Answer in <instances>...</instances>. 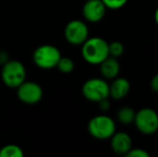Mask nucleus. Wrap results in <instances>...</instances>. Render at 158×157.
<instances>
[{
	"instance_id": "obj_3",
	"label": "nucleus",
	"mask_w": 158,
	"mask_h": 157,
	"mask_svg": "<svg viewBox=\"0 0 158 157\" xmlns=\"http://www.w3.org/2000/svg\"><path fill=\"white\" fill-rule=\"evenodd\" d=\"M27 72L24 64L16 59H9L1 68V80L9 88L16 89L26 80Z\"/></svg>"
},
{
	"instance_id": "obj_19",
	"label": "nucleus",
	"mask_w": 158,
	"mask_h": 157,
	"mask_svg": "<svg viewBox=\"0 0 158 157\" xmlns=\"http://www.w3.org/2000/svg\"><path fill=\"white\" fill-rule=\"evenodd\" d=\"M98 103V108L101 112H106L110 110V107H111V103H110V98H106V99H102L100 100Z\"/></svg>"
},
{
	"instance_id": "obj_20",
	"label": "nucleus",
	"mask_w": 158,
	"mask_h": 157,
	"mask_svg": "<svg viewBox=\"0 0 158 157\" xmlns=\"http://www.w3.org/2000/svg\"><path fill=\"white\" fill-rule=\"evenodd\" d=\"M150 87H151V89H152L153 92L158 93V73H156L152 79H151Z\"/></svg>"
},
{
	"instance_id": "obj_2",
	"label": "nucleus",
	"mask_w": 158,
	"mask_h": 157,
	"mask_svg": "<svg viewBox=\"0 0 158 157\" xmlns=\"http://www.w3.org/2000/svg\"><path fill=\"white\" fill-rule=\"evenodd\" d=\"M87 131L97 140H109L116 131V123L109 115L99 114L89 119Z\"/></svg>"
},
{
	"instance_id": "obj_21",
	"label": "nucleus",
	"mask_w": 158,
	"mask_h": 157,
	"mask_svg": "<svg viewBox=\"0 0 158 157\" xmlns=\"http://www.w3.org/2000/svg\"><path fill=\"white\" fill-rule=\"evenodd\" d=\"M9 60V56L4 51H0V65H3Z\"/></svg>"
},
{
	"instance_id": "obj_5",
	"label": "nucleus",
	"mask_w": 158,
	"mask_h": 157,
	"mask_svg": "<svg viewBox=\"0 0 158 157\" xmlns=\"http://www.w3.org/2000/svg\"><path fill=\"white\" fill-rule=\"evenodd\" d=\"M133 124L140 134L152 136L158 131V113L152 108L140 109L135 111Z\"/></svg>"
},
{
	"instance_id": "obj_18",
	"label": "nucleus",
	"mask_w": 158,
	"mask_h": 157,
	"mask_svg": "<svg viewBox=\"0 0 158 157\" xmlns=\"http://www.w3.org/2000/svg\"><path fill=\"white\" fill-rule=\"evenodd\" d=\"M127 157H150V154L141 147H131L126 153Z\"/></svg>"
},
{
	"instance_id": "obj_9",
	"label": "nucleus",
	"mask_w": 158,
	"mask_h": 157,
	"mask_svg": "<svg viewBox=\"0 0 158 157\" xmlns=\"http://www.w3.org/2000/svg\"><path fill=\"white\" fill-rule=\"evenodd\" d=\"M106 6L101 0H86L82 8V15L88 23H99L103 19Z\"/></svg>"
},
{
	"instance_id": "obj_1",
	"label": "nucleus",
	"mask_w": 158,
	"mask_h": 157,
	"mask_svg": "<svg viewBox=\"0 0 158 157\" xmlns=\"http://www.w3.org/2000/svg\"><path fill=\"white\" fill-rule=\"evenodd\" d=\"M81 53L83 59L93 66H99L109 55V43L100 37H88L82 44Z\"/></svg>"
},
{
	"instance_id": "obj_15",
	"label": "nucleus",
	"mask_w": 158,
	"mask_h": 157,
	"mask_svg": "<svg viewBox=\"0 0 158 157\" xmlns=\"http://www.w3.org/2000/svg\"><path fill=\"white\" fill-rule=\"evenodd\" d=\"M74 61L72 60L71 58H69V57H60V59H59L58 64H57L56 68L58 69L59 72H61V73L64 74H69L71 73V72L74 70Z\"/></svg>"
},
{
	"instance_id": "obj_22",
	"label": "nucleus",
	"mask_w": 158,
	"mask_h": 157,
	"mask_svg": "<svg viewBox=\"0 0 158 157\" xmlns=\"http://www.w3.org/2000/svg\"><path fill=\"white\" fill-rule=\"evenodd\" d=\"M154 21L155 23H156L157 27H158V6L156 8V10H155V13H154Z\"/></svg>"
},
{
	"instance_id": "obj_8",
	"label": "nucleus",
	"mask_w": 158,
	"mask_h": 157,
	"mask_svg": "<svg viewBox=\"0 0 158 157\" xmlns=\"http://www.w3.org/2000/svg\"><path fill=\"white\" fill-rule=\"evenodd\" d=\"M17 98L25 105H35L41 101L43 89L38 83L32 81H24L16 88Z\"/></svg>"
},
{
	"instance_id": "obj_7",
	"label": "nucleus",
	"mask_w": 158,
	"mask_h": 157,
	"mask_svg": "<svg viewBox=\"0 0 158 157\" xmlns=\"http://www.w3.org/2000/svg\"><path fill=\"white\" fill-rule=\"evenodd\" d=\"M64 39L72 45H82L89 37V30L85 22L72 19L66 25L64 30Z\"/></svg>"
},
{
	"instance_id": "obj_6",
	"label": "nucleus",
	"mask_w": 158,
	"mask_h": 157,
	"mask_svg": "<svg viewBox=\"0 0 158 157\" xmlns=\"http://www.w3.org/2000/svg\"><path fill=\"white\" fill-rule=\"evenodd\" d=\"M82 95L86 100L96 103L102 99L110 98L108 81L103 78L88 79L82 86Z\"/></svg>"
},
{
	"instance_id": "obj_13",
	"label": "nucleus",
	"mask_w": 158,
	"mask_h": 157,
	"mask_svg": "<svg viewBox=\"0 0 158 157\" xmlns=\"http://www.w3.org/2000/svg\"><path fill=\"white\" fill-rule=\"evenodd\" d=\"M135 116V109H132L131 107H128V105L122 107L116 113L117 121H118L122 125H126V126L133 124Z\"/></svg>"
},
{
	"instance_id": "obj_17",
	"label": "nucleus",
	"mask_w": 158,
	"mask_h": 157,
	"mask_svg": "<svg viewBox=\"0 0 158 157\" xmlns=\"http://www.w3.org/2000/svg\"><path fill=\"white\" fill-rule=\"evenodd\" d=\"M106 6V9L110 10H118L125 6L128 2V0H101Z\"/></svg>"
},
{
	"instance_id": "obj_10",
	"label": "nucleus",
	"mask_w": 158,
	"mask_h": 157,
	"mask_svg": "<svg viewBox=\"0 0 158 157\" xmlns=\"http://www.w3.org/2000/svg\"><path fill=\"white\" fill-rule=\"evenodd\" d=\"M111 149L117 155H126L132 147V139L125 131H115L110 138Z\"/></svg>"
},
{
	"instance_id": "obj_12",
	"label": "nucleus",
	"mask_w": 158,
	"mask_h": 157,
	"mask_svg": "<svg viewBox=\"0 0 158 157\" xmlns=\"http://www.w3.org/2000/svg\"><path fill=\"white\" fill-rule=\"evenodd\" d=\"M99 68L101 76L106 80H113L118 76L119 72H121V65H119L118 58L112 56L106 57L99 65Z\"/></svg>"
},
{
	"instance_id": "obj_16",
	"label": "nucleus",
	"mask_w": 158,
	"mask_h": 157,
	"mask_svg": "<svg viewBox=\"0 0 158 157\" xmlns=\"http://www.w3.org/2000/svg\"><path fill=\"white\" fill-rule=\"evenodd\" d=\"M125 52V46L121 41H113L109 43V55L115 58H118Z\"/></svg>"
},
{
	"instance_id": "obj_11",
	"label": "nucleus",
	"mask_w": 158,
	"mask_h": 157,
	"mask_svg": "<svg viewBox=\"0 0 158 157\" xmlns=\"http://www.w3.org/2000/svg\"><path fill=\"white\" fill-rule=\"evenodd\" d=\"M130 92V83L126 78L116 76L109 84V93L110 98L114 100H122Z\"/></svg>"
},
{
	"instance_id": "obj_4",
	"label": "nucleus",
	"mask_w": 158,
	"mask_h": 157,
	"mask_svg": "<svg viewBox=\"0 0 158 157\" xmlns=\"http://www.w3.org/2000/svg\"><path fill=\"white\" fill-rule=\"evenodd\" d=\"M60 57L61 52L58 48L52 44H42L33 51L32 60L40 69L48 70L56 68Z\"/></svg>"
},
{
	"instance_id": "obj_14",
	"label": "nucleus",
	"mask_w": 158,
	"mask_h": 157,
	"mask_svg": "<svg viewBox=\"0 0 158 157\" xmlns=\"http://www.w3.org/2000/svg\"><path fill=\"white\" fill-rule=\"evenodd\" d=\"M24 152L17 144H6L0 149V157H23Z\"/></svg>"
}]
</instances>
